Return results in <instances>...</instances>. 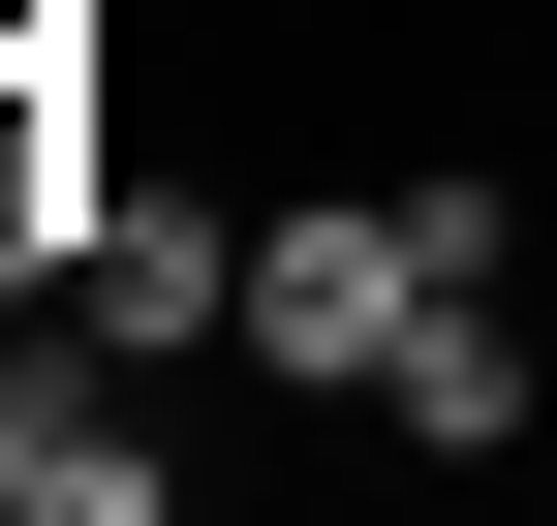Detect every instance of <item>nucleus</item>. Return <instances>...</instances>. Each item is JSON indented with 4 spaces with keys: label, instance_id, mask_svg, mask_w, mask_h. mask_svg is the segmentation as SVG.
Here are the masks:
<instances>
[{
    "label": "nucleus",
    "instance_id": "obj_5",
    "mask_svg": "<svg viewBox=\"0 0 557 526\" xmlns=\"http://www.w3.org/2000/svg\"><path fill=\"white\" fill-rule=\"evenodd\" d=\"M62 403H94V372H32V341H0V526L62 496Z\"/></svg>",
    "mask_w": 557,
    "mask_h": 526
},
{
    "label": "nucleus",
    "instance_id": "obj_2",
    "mask_svg": "<svg viewBox=\"0 0 557 526\" xmlns=\"http://www.w3.org/2000/svg\"><path fill=\"white\" fill-rule=\"evenodd\" d=\"M62 310H94V341H248V217H186V186H124Z\"/></svg>",
    "mask_w": 557,
    "mask_h": 526
},
{
    "label": "nucleus",
    "instance_id": "obj_3",
    "mask_svg": "<svg viewBox=\"0 0 557 526\" xmlns=\"http://www.w3.org/2000/svg\"><path fill=\"white\" fill-rule=\"evenodd\" d=\"M372 434H434V465H496V434H527V341H496V279H434V310H403Z\"/></svg>",
    "mask_w": 557,
    "mask_h": 526
},
{
    "label": "nucleus",
    "instance_id": "obj_1",
    "mask_svg": "<svg viewBox=\"0 0 557 526\" xmlns=\"http://www.w3.org/2000/svg\"><path fill=\"white\" fill-rule=\"evenodd\" d=\"M403 310H434V217H403V186L248 217V372H341V403H372V372H403Z\"/></svg>",
    "mask_w": 557,
    "mask_h": 526
},
{
    "label": "nucleus",
    "instance_id": "obj_4",
    "mask_svg": "<svg viewBox=\"0 0 557 526\" xmlns=\"http://www.w3.org/2000/svg\"><path fill=\"white\" fill-rule=\"evenodd\" d=\"M94 217H124V186H94V155H62V124H32V93H0V279H94Z\"/></svg>",
    "mask_w": 557,
    "mask_h": 526
}]
</instances>
